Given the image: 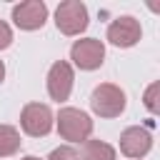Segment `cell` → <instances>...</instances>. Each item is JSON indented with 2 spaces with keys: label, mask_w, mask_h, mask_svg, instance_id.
<instances>
[{
  "label": "cell",
  "mask_w": 160,
  "mask_h": 160,
  "mask_svg": "<svg viewBox=\"0 0 160 160\" xmlns=\"http://www.w3.org/2000/svg\"><path fill=\"white\" fill-rule=\"evenodd\" d=\"M2 78H5V65H2V60H0V82H2Z\"/></svg>",
  "instance_id": "15"
},
{
  "label": "cell",
  "mask_w": 160,
  "mask_h": 160,
  "mask_svg": "<svg viewBox=\"0 0 160 160\" xmlns=\"http://www.w3.org/2000/svg\"><path fill=\"white\" fill-rule=\"evenodd\" d=\"M115 148L105 140H85L82 142V160H115Z\"/></svg>",
  "instance_id": "10"
},
{
  "label": "cell",
  "mask_w": 160,
  "mask_h": 160,
  "mask_svg": "<svg viewBox=\"0 0 160 160\" xmlns=\"http://www.w3.org/2000/svg\"><path fill=\"white\" fill-rule=\"evenodd\" d=\"M48 20V5L42 0H25L12 8V22L20 30H40Z\"/></svg>",
  "instance_id": "8"
},
{
  "label": "cell",
  "mask_w": 160,
  "mask_h": 160,
  "mask_svg": "<svg viewBox=\"0 0 160 160\" xmlns=\"http://www.w3.org/2000/svg\"><path fill=\"white\" fill-rule=\"evenodd\" d=\"M10 42H12V30L5 20H0V50L10 48Z\"/></svg>",
  "instance_id": "14"
},
{
  "label": "cell",
  "mask_w": 160,
  "mask_h": 160,
  "mask_svg": "<svg viewBox=\"0 0 160 160\" xmlns=\"http://www.w3.org/2000/svg\"><path fill=\"white\" fill-rule=\"evenodd\" d=\"M48 160H78V152H75V148H70V145H60V148H55V150L48 155Z\"/></svg>",
  "instance_id": "12"
},
{
  "label": "cell",
  "mask_w": 160,
  "mask_h": 160,
  "mask_svg": "<svg viewBox=\"0 0 160 160\" xmlns=\"http://www.w3.org/2000/svg\"><path fill=\"white\" fill-rule=\"evenodd\" d=\"M152 148V135L148 128H140V125H132V128H125L122 135H120V150L125 158H145Z\"/></svg>",
  "instance_id": "9"
},
{
  "label": "cell",
  "mask_w": 160,
  "mask_h": 160,
  "mask_svg": "<svg viewBox=\"0 0 160 160\" xmlns=\"http://www.w3.org/2000/svg\"><path fill=\"white\" fill-rule=\"evenodd\" d=\"M155 95H158V82H152L148 90H145V108L155 115L158 112V102H155Z\"/></svg>",
  "instance_id": "13"
},
{
  "label": "cell",
  "mask_w": 160,
  "mask_h": 160,
  "mask_svg": "<svg viewBox=\"0 0 160 160\" xmlns=\"http://www.w3.org/2000/svg\"><path fill=\"white\" fill-rule=\"evenodd\" d=\"M20 150V132L12 125H0V158H10Z\"/></svg>",
  "instance_id": "11"
},
{
  "label": "cell",
  "mask_w": 160,
  "mask_h": 160,
  "mask_svg": "<svg viewBox=\"0 0 160 160\" xmlns=\"http://www.w3.org/2000/svg\"><path fill=\"white\" fill-rule=\"evenodd\" d=\"M22 160H40V158H35V155H25Z\"/></svg>",
  "instance_id": "16"
},
{
  "label": "cell",
  "mask_w": 160,
  "mask_h": 160,
  "mask_svg": "<svg viewBox=\"0 0 160 160\" xmlns=\"http://www.w3.org/2000/svg\"><path fill=\"white\" fill-rule=\"evenodd\" d=\"M55 25L62 35H80L88 28V8L80 0H65L55 10Z\"/></svg>",
  "instance_id": "3"
},
{
  "label": "cell",
  "mask_w": 160,
  "mask_h": 160,
  "mask_svg": "<svg viewBox=\"0 0 160 160\" xmlns=\"http://www.w3.org/2000/svg\"><path fill=\"white\" fill-rule=\"evenodd\" d=\"M70 60L80 70H98L105 60V45L98 38H82L75 40L70 48Z\"/></svg>",
  "instance_id": "5"
},
{
  "label": "cell",
  "mask_w": 160,
  "mask_h": 160,
  "mask_svg": "<svg viewBox=\"0 0 160 160\" xmlns=\"http://www.w3.org/2000/svg\"><path fill=\"white\" fill-rule=\"evenodd\" d=\"M142 38V28L132 15H120L108 25V40L115 48H132Z\"/></svg>",
  "instance_id": "7"
},
{
  "label": "cell",
  "mask_w": 160,
  "mask_h": 160,
  "mask_svg": "<svg viewBox=\"0 0 160 160\" xmlns=\"http://www.w3.org/2000/svg\"><path fill=\"white\" fill-rule=\"evenodd\" d=\"M72 82H75V72L72 65L68 60H58L52 62V68L48 70V95L58 102L68 100L72 92Z\"/></svg>",
  "instance_id": "6"
},
{
  "label": "cell",
  "mask_w": 160,
  "mask_h": 160,
  "mask_svg": "<svg viewBox=\"0 0 160 160\" xmlns=\"http://www.w3.org/2000/svg\"><path fill=\"white\" fill-rule=\"evenodd\" d=\"M52 110L45 102H28L20 112V128L30 138H45L52 130Z\"/></svg>",
  "instance_id": "4"
},
{
  "label": "cell",
  "mask_w": 160,
  "mask_h": 160,
  "mask_svg": "<svg viewBox=\"0 0 160 160\" xmlns=\"http://www.w3.org/2000/svg\"><path fill=\"white\" fill-rule=\"evenodd\" d=\"M58 132L68 142H85L92 132V120L78 108H62L58 112Z\"/></svg>",
  "instance_id": "1"
},
{
  "label": "cell",
  "mask_w": 160,
  "mask_h": 160,
  "mask_svg": "<svg viewBox=\"0 0 160 160\" xmlns=\"http://www.w3.org/2000/svg\"><path fill=\"white\" fill-rule=\"evenodd\" d=\"M125 105H128L125 92L118 85H112V82L98 85L92 90V95H90V108L100 118H118V115L125 112Z\"/></svg>",
  "instance_id": "2"
}]
</instances>
